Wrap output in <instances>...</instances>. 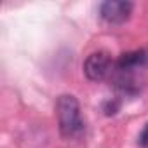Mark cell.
Wrapping results in <instances>:
<instances>
[{
  "mask_svg": "<svg viewBox=\"0 0 148 148\" xmlns=\"http://www.w3.org/2000/svg\"><path fill=\"white\" fill-rule=\"evenodd\" d=\"M56 115L59 124V132L64 138H80L86 131L82 115H80V105L75 96L63 94L56 101Z\"/></svg>",
  "mask_w": 148,
  "mask_h": 148,
  "instance_id": "6da1fadb",
  "label": "cell"
},
{
  "mask_svg": "<svg viewBox=\"0 0 148 148\" xmlns=\"http://www.w3.org/2000/svg\"><path fill=\"white\" fill-rule=\"evenodd\" d=\"M119 101H108L106 105H105V113L106 115H115L117 113V110H119Z\"/></svg>",
  "mask_w": 148,
  "mask_h": 148,
  "instance_id": "277c9868",
  "label": "cell"
},
{
  "mask_svg": "<svg viewBox=\"0 0 148 148\" xmlns=\"http://www.w3.org/2000/svg\"><path fill=\"white\" fill-rule=\"evenodd\" d=\"M138 143H139L143 148H148V124L143 127V131H141V134H139V139H138Z\"/></svg>",
  "mask_w": 148,
  "mask_h": 148,
  "instance_id": "5b68a950",
  "label": "cell"
},
{
  "mask_svg": "<svg viewBox=\"0 0 148 148\" xmlns=\"http://www.w3.org/2000/svg\"><path fill=\"white\" fill-rule=\"evenodd\" d=\"M113 64L115 63L112 61L108 52L98 51V52H92L87 56V59L84 63V73L89 80L99 82V80H105L113 71Z\"/></svg>",
  "mask_w": 148,
  "mask_h": 148,
  "instance_id": "7a4b0ae2",
  "label": "cell"
},
{
  "mask_svg": "<svg viewBox=\"0 0 148 148\" xmlns=\"http://www.w3.org/2000/svg\"><path fill=\"white\" fill-rule=\"evenodd\" d=\"M132 7L125 0H106L99 7V16L108 25H124L132 14Z\"/></svg>",
  "mask_w": 148,
  "mask_h": 148,
  "instance_id": "3957f363",
  "label": "cell"
}]
</instances>
